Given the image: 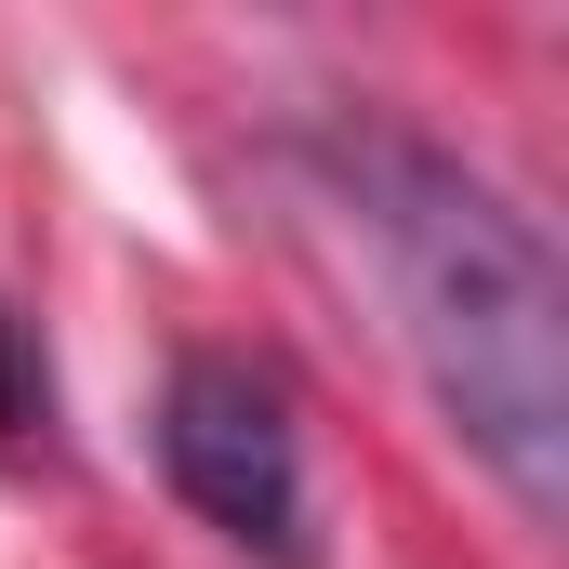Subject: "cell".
Returning a JSON list of instances; mask_svg holds the SVG:
<instances>
[{
    "label": "cell",
    "instance_id": "1",
    "mask_svg": "<svg viewBox=\"0 0 569 569\" xmlns=\"http://www.w3.org/2000/svg\"><path fill=\"white\" fill-rule=\"evenodd\" d=\"M279 172L305 186V226L345 252V279L385 305L411 385L437 398V425L463 437L503 503L530 530H557L569 490V279L557 239L463 172L450 146L398 133V120H318L279 146Z\"/></svg>",
    "mask_w": 569,
    "mask_h": 569
},
{
    "label": "cell",
    "instance_id": "2",
    "mask_svg": "<svg viewBox=\"0 0 569 569\" xmlns=\"http://www.w3.org/2000/svg\"><path fill=\"white\" fill-rule=\"evenodd\" d=\"M159 477L239 557L318 569V530H305V425H291V385L252 345H186L172 358V385H159Z\"/></svg>",
    "mask_w": 569,
    "mask_h": 569
},
{
    "label": "cell",
    "instance_id": "3",
    "mask_svg": "<svg viewBox=\"0 0 569 569\" xmlns=\"http://www.w3.org/2000/svg\"><path fill=\"white\" fill-rule=\"evenodd\" d=\"M40 437H53V371H40L27 318L0 305V450H40Z\"/></svg>",
    "mask_w": 569,
    "mask_h": 569
}]
</instances>
